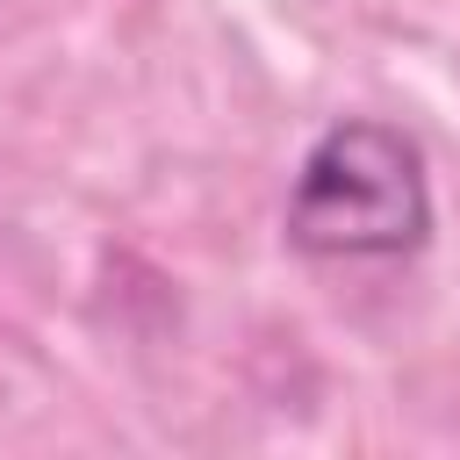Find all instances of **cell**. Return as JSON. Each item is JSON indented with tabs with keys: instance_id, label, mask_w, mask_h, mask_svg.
Wrapping results in <instances>:
<instances>
[{
	"instance_id": "1",
	"label": "cell",
	"mask_w": 460,
	"mask_h": 460,
	"mask_svg": "<svg viewBox=\"0 0 460 460\" xmlns=\"http://www.w3.org/2000/svg\"><path fill=\"white\" fill-rule=\"evenodd\" d=\"M431 237V172L417 137L374 115L331 122L288 187V244L302 259H410Z\"/></svg>"
}]
</instances>
